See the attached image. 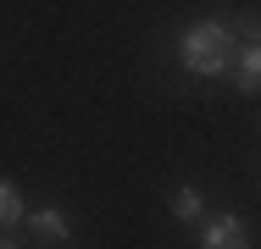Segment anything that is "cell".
<instances>
[{
  "label": "cell",
  "instance_id": "1",
  "mask_svg": "<svg viewBox=\"0 0 261 249\" xmlns=\"http://www.w3.org/2000/svg\"><path fill=\"white\" fill-rule=\"evenodd\" d=\"M178 61L195 78H222V72H233V34L222 22H195L178 39Z\"/></svg>",
  "mask_w": 261,
  "mask_h": 249
},
{
  "label": "cell",
  "instance_id": "3",
  "mask_svg": "<svg viewBox=\"0 0 261 249\" xmlns=\"http://www.w3.org/2000/svg\"><path fill=\"white\" fill-rule=\"evenodd\" d=\"M233 83H239V95H256L261 89V34L250 28V39L233 50Z\"/></svg>",
  "mask_w": 261,
  "mask_h": 249
},
{
  "label": "cell",
  "instance_id": "4",
  "mask_svg": "<svg viewBox=\"0 0 261 249\" xmlns=\"http://www.w3.org/2000/svg\"><path fill=\"white\" fill-rule=\"evenodd\" d=\"M28 233L45 238V244H67V238H72V222H67V210L39 205V210H28Z\"/></svg>",
  "mask_w": 261,
  "mask_h": 249
},
{
  "label": "cell",
  "instance_id": "2",
  "mask_svg": "<svg viewBox=\"0 0 261 249\" xmlns=\"http://www.w3.org/2000/svg\"><path fill=\"white\" fill-rule=\"evenodd\" d=\"M200 249H250V227H245V216H233V210L206 216V222H200Z\"/></svg>",
  "mask_w": 261,
  "mask_h": 249
},
{
  "label": "cell",
  "instance_id": "5",
  "mask_svg": "<svg viewBox=\"0 0 261 249\" xmlns=\"http://www.w3.org/2000/svg\"><path fill=\"white\" fill-rule=\"evenodd\" d=\"M0 227H28V205L11 177H0Z\"/></svg>",
  "mask_w": 261,
  "mask_h": 249
},
{
  "label": "cell",
  "instance_id": "7",
  "mask_svg": "<svg viewBox=\"0 0 261 249\" xmlns=\"http://www.w3.org/2000/svg\"><path fill=\"white\" fill-rule=\"evenodd\" d=\"M0 249H22V238H17L11 227H0Z\"/></svg>",
  "mask_w": 261,
  "mask_h": 249
},
{
  "label": "cell",
  "instance_id": "6",
  "mask_svg": "<svg viewBox=\"0 0 261 249\" xmlns=\"http://www.w3.org/2000/svg\"><path fill=\"white\" fill-rule=\"evenodd\" d=\"M172 216H178V222H206V199H200L195 183H178V189H172Z\"/></svg>",
  "mask_w": 261,
  "mask_h": 249
}]
</instances>
